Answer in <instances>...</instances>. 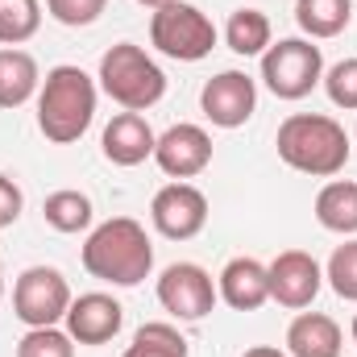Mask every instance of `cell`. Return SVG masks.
<instances>
[{
	"label": "cell",
	"mask_w": 357,
	"mask_h": 357,
	"mask_svg": "<svg viewBox=\"0 0 357 357\" xmlns=\"http://www.w3.org/2000/svg\"><path fill=\"white\" fill-rule=\"evenodd\" d=\"M324 91L337 108L357 112V59H341L337 67L324 71Z\"/></svg>",
	"instance_id": "484cf974"
},
{
	"label": "cell",
	"mask_w": 357,
	"mask_h": 357,
	"mask_svg": "<svg viewBox=\"0 0 357 357\" xmlns=\"http://www.w3.org/2000/svg\"><path fill=\"white\" fill-rule=\"evenodd\" d=\"M270 299L299 312V307H312V299L320 295L324 287V270L312 254L303 250H282L274 262H270Z\"/></svg>",
	"instance_id": "8fae6325"
},
{
	"label": "cell",
	"mask_w": 357,
	"mask_h": 357,
	"mask_svg": "<svg viewBox=\"0 0 357 357\" xmlns=\"http://www.w3.org/2000/svg\"><path fill=\"white\" fill-rule=\"evenodd\" d=\"M316 220L328 233H341V237L357 233V183H349V178L324 183L320 195H316Z\"/></svg>",
	"instance_id": "e0dca14e"
},
{
	"label": "cell",
	"mask_w": 357,
	"mask_h": 357,
	"mask_svg": "<svg viewBox=\"0 0 357 357\" xmlns=\"http://www.w3.org/2000/svg\"><path fill=\"white\" fill-rule=\"evenodd\" d=\"M104 4H108V0H46L50 17H54L59 25H71V29H79V25H91V21H100Z\"/></svg>",
	"instance_id": "4316f807"
},
{
	"label": "cell",
	"mask_w": 357,
	"mask_h": 357,
	"mask_svg": "<svg viewBox=\"0 0 357 357\" xmlns=\"http://www.w3.org/2000/svg\"><path fill=\"white\" fill-rule=\"evenodd\" d=\"M125 357H187V341L171 324H142L133 333V345L125 349Z\"/></svg>",
	"instance_id": "603a6c76"
},
{
	"label": "cell",
	"mask_w": 357,
	"mask_h": 357,
	"mask_svg": "<svg viewBox=\"0 0 357 357\" xmlns=\"http://www.w3.org/2000/svg\"><path fill=\"white\" fill-rule=\"evenodd\" d=\"M349 333H354V345H357V312H354V324H349Z\"/></svg>",
	"instance_id": "4dcf8cb0"
},
{
	"label": "cell",
	"mask_w": 357,
	"mask_h": 357,
	"mask_svg": "<svg viewBox=\"0 0 357 357\" xmlns=\"http://www.w3.org/2000/svg\"><path fill=\"white\" fill-rule=\"evenodd\" d=\"M199 108L216 129H241L258 108V88L245 71H220L204 84Z\"/></svg>",
	"instance_id": "30bf717a"
},
{
	"label": "cell",
	"mask_w": 357,
	"mask_h": 357,
	"mask_svg": "<svg viewBox=\"0 0 357 357\" xmlns=\"http://www.w3.org/2000/svg\"><path fill=\"white\" fill-rule=\"evenodd\" d=\"M21 208H25V195H21V187H17L8 175H0V229L17 225Z\"/></svg>",
	"instance_id": "83f0119b"
},
{
	"label": "cell",
	"mask_w": 357,
	"mask_h": 357,
	"mask_svg": "<svg viewBox=\"0 0 357 357\" xmlns=\"http://www.w3.org/2000/svg\"><path fill=\"white\" fill-rule=\"evenodd\" d=\"M320 79H324V54L307 38L270 42V50L262 54V84L278 100H303Z\"/></svg>",
	"instance_id": "8992f818"
},
{
	"label": "cell",
	"mask_w": 357,
	"mask_h": 357,
	"mask_svg": "<svg viewBox=\"0 0 357 357\" xmlns=\"http://www.w3.org/2000/svg\"><path fill=\"white\" fill-rule=\"evenodd\" d=\"M345 337L341 324L324 312H303L287 328V354L291 357H341Z\"/></svg>",
	"instance_id": "2e32d148"
},
{
	"label": "cell",
	"mask_w": 357,
	"mask_h": 357,
	"mask_svg": "<svg viewBox=\"0 0 357 357\" xmlns=\"http://www.w3.org/2000/svg\"><path fill=\"white\" fill-rule=\"evenodd\" d=\"M91 116H96V84L88 71L63 63L54 67L42 91H38V129L46 133V142L54 146H71L88 133Z\"/></svg>",
	"instance_id": "3957f363"
},
{
	"label": "cell",
	"mask_w": 357,
	"mask_h": 357,
	"mask_svg": "<svg viewBox=\"0 0 357 357\" xmlns=\"http://www.w3.org/2000/svg\"><path fill=\"white\" fill-rule=\"evenodd\" d=\"M17 357H75V341H71V333H59L54 324L29 328L17 341Z\"/></svg>",
	"instance_id": "cb8c5ba5"
},
{
	"label": "cell",
	"mask_w": 357,
	"mask_h": 357,
	"mask_svg": "<svg viewBox=\"0 0 357 357\" xmlns=\"http://www.w3.org/2000/svg\"><path fill=\"white\" fill-rule=\"evenodd\" d=\"M137 4H150V8H162V4H171V0H137Z\"/></svg>",
	"instance_id": "f546056e"
},
{
	"label": "cell",
	"mask_w": 357,
	"mask_h": 357,
	"mask_svg": "<svg viewBox=\"0 0 357 357\" xmlns=\"http://www.w3.org/2000/svg\"><path fill=\"white\" fill-rule=\"evenodd\" d=\"M42 216L54 233H84L91 225V199L75 187H63V191H50L46 204H42Z\"/></svg>",
	"instance_id": "44dd1931"
},
{
	"label": "cell",
	"mask_w": 357,
	"mask_h": 357,
	"mask_svg": "<svg viewBox=\"0 0 357 357\" xmlns=\"http://www.w3.org/2000/svg\"><path fill=\"white\" fill-rule=\"evenodd\" d=\"M154 162L162 167V175L171 178H195L208 171L212 162V137L199 125H171L158 146H154Z\"/></svg>",
	"instance_id": "7c38bea8"
},
{
	"label": "cell",
	"mask_w": 357,
	"mask_h": 357,
	"mask_svg": "<svg viewBox=\"0 0 357 357\" xmlns=\"http://www.w3.org/2000/svg\"><path fill=\"white\" fill-rule=\"evenodd\" d=\"M158 303L175 316V320H204L216 307V287L212 274L195 262H175L162 270L158 278Z\"/></svg>",
	"instance_id": "9c48e42d"
},
{
	"label": "cell",
	"mask_w": 357,
	"mask_h": 357,
	"mask_svg": "<svg viewBox=\"0 0 357 357\" xmlns=\"http://www.w3.org/2000/svg\"><path fill=\"white\" fill-rule=\"evenodd\" d=\"M84 270L112 287H137L154 270V245L133 216H112L84 241Z\"/></svg>",
	"instance_id": "6da1fadb"
},
{
	"label": "cell",
	"mask_w": 357,
	"mask_h": 357,
	"mask_svg": "<svg viewBox=\"0 0 357 357\" xmlns=\"http://www.w3.org/2000/svg\"><path fill=\"white\" fill-rule=\"evenodd\" d=\"M150 42L178 63H199L216 46V25L187 0H171L150 17Z\"/></svg>",
	"instance_id": "5b68a950"
},
{
	"label": "cell",
	"mask_w": 357,
	"mask_h": 357,
	"mask_svg": "<svg viewBox=\"0 0 357 357\" xmlns=\"http://www.w3.org/2000/svg\"><path fill=\"white\" fill-rule=\"evenodd\" d=\"M245 357H287V354L274 349V345H254V349H245Z\"/></svg>",
	"instance_id": "f1b7e54d"
},
{
	"label": "cell",
	"mask_w": 357,
	"mask_h": 357,
	"mask_svg": "<svg viewBox=\"0 0 357 357\" xmlns=\"http://www.w3.org/2000/svg\"><path fill=\"white\" fill-rule=\"evenodd\" d=\"M150 220L167 241H191L208 225V195L191 183H167L150 204Z\"/></svg>",
	"instance_id": "ba28073f"
},
{
	"label": "cell",
	"mask_w": 357,
	"mask_h": 357,
	"mask_svg": "<svg viewBox=\"0 0 357 357\" xmlns=\"http://www.w3.org/2000/svg\"><path fill=\"white\" fill-rule=\"evenodd\" d=\"M354 137H357V133H354Z\"/></svg>",
	"instance_id": "d6a6232c"
},
{
	"label": "cell",
	"mask_w": 357,
	"mask_h": 357,
	"mask_svg": "<svg viewBox=\"0 0 357 357\" xmlns=\"http://www.w3.org/2000/svg\"><path fill=\"white\" fill-rule=\"evenodd\" d=\"M225 42L233 54L241 59H254V54H266L270 50V17L258 8H237L225 25Z\"/></svg>",
	"instance_id": "ffe728a7"
},
{
	"label": "cell",
	"mask_w": 357,
	"mask_h": 357,
	"mask_svg": "<svg viewBox=\"0 0 357 357\" xmlns=\"http://www.w3.org/2000/svg\"><path fill=\"white\" fill-rule=\"evenodd\" d=\"M100 88L125 112H146V108H154L167 96V75L142 46L116 42L100 59Z\"/></svg>",
	"instance_id": "277c9868"
},
{
	"label": "cell",
	"mask_w": 357,
	"mask_h": 357,
	"mask_svg": "<svg viewBox=\"0 0 357 357\" xmlns=\"http://www.w3.org/2000/svg\"><path fill=\"white\" fill-rule=\"evenodd\" d=\"M324 278L333 282V291H337L341 299L357 303V241H345V245H337V250H333Z\"/></svg>",
	"instance_id": "d4e9b609"
},
{
	"label": "cell",
	"mask_w": 357,
	"mask_h": 357,
	"mask_svg": "<svg viewBox=\"0 0 357 357\" xmlns=\"http://www.w3.org/2000/svg\"><path fill=\"white\" fill-rule=\"evenodd\" d=\"M100 146H104V158L112 167H137V162L154 158L158 137H154V129H150V121L142 112H121V116L108 121Z\"/></svg>",
	"instance_id": "5bb4252c"
},
{
	"label": "cell",
	"mask_w": 357,
	"mask_h": 357,
	"mask_svg": "<svg viewBox=\"0 0 357 357\" xmlns=\"http://www.w3.org/2000/svg\"><path fill=\"white\" fill-rule=\"evenodd\" d=\"M71 307V287L63 278V270L54 266H29L21 270L17 287H13V312L21 324L29 328H50L67 316Z\"/></svg>",
	"instance_id": "52a82bcc"
},
{
	"label": "cell",
	"mask_w": 357,
	"mask_h": 357,
	"mask_svg": "<svg viewBox=\"0 0 357 357\" xmlns=\"http://www.w3.org/2000/svg\"><path fill=\"white\" fill-rule=\"evenodd\" d=\"M278 158L299 171V175L312 178H333L345 171L349 162V137L345 129L324 116V112H291L282 125H278Z\"/></svg>",
	"instance_id": "7a4b0ae2"
},
{
	"label": "cell",
	"mask_w": 357,
	"mask_h": 357,
	"mask_svg": "<svg viewBox=\"0 0 357 357\" xmlns=\"http://www.w3.org/2000/svg\"><path fill=\"white\" fill-rule=\"evenodd\" d=\"M233 312H258L270 299V270L258 258H233L220 270V291H216Z\"/></svg>",
	"instance_id": "9a60e30c"
},
{
	"label": "cell",
	"mask_w": 357,
	"mask_h": 357,
	"mask_svg": "<svg viewBox=\"0 0 357 357\" xmlns=\"http://www.w3.org/2000/svg\"><path fill=\"white\" fill-rule=\"evenodd\" d=\"M63 320H67L71 341H79V345H108L121 333V324H125V307L112 295H104V291H88V295L71 299Z\"/></svg>",
	"instance_id": "4fadbf2b"
},
{
	"label": "cell",
	"mask_w": 357,
	"mask_h": 357,
	"mask_svg": "<svg viewBox=\"0 0 357 357\" xmlns=\"http://www.w3.org/2000/svg\"><path fill=\"white\" fill-rule=\"evenodd\" d=\"M0 295H4V278H0Z\"/></svg>",
	"instance_id": "1f68e13d"
},
{
	"label": "cell",
	"mask_w": 357,
	"mask_h": 357,
	"mask_svg": "<svg viewBox=\"0 0 357 357\" xmlns=\"http://www.w3.org/2000/svg\"><path fill=\"white\" fill-rule=\"evenodd\" d=\"M42 84L33 54L25 50H0V108H21Z\"/></svg>",
	"instance_id": "ac0fdd59"
},
{
	"label": "cell",
	"mask_w": 357,
	"mask_h": 357,
	"mask_svg": "<svg viewBox=\"0 0 357 357\" xmlns=\"http://www.w3.org/2000/svg\"><path fill=\"white\" fill-rule=\"evenodd\" d=\"M295 21L307 38H337L354 21V0H295Z\"/></svg>",
	"instance_id": "d6986e66"
},
{
	"label": "cell",
	"mask_w": 357,
	"mask_h": 357,
	"mask_svg": "<svg viewBox=\"0 0 357 357\" xmlns=\"http://www.w3.org/2000/svg\"><path fill=\"white\" fill-rule=\"evenodd\" d=\"M42 25V4L38 0H0V42L21 46L38 33Z\"/></svg>",
	"instance_id": "7402d4cb"
}]
</instances>
